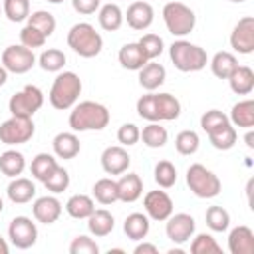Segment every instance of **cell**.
Here are the masks:
<instances>
[{"label": "cell", "instance_id": "cell-1", "mask_svg": "<svg viewBox=\"0 0 254 254\" xmlns=\"http://www.w3.org/2000/svg\"><path fill=\"white\" fill-rule=\"evenodd\" d=\"M137 113L147 121H173L181 115V103L171 93H149L139 97Z\"/></svg>", "mask_w": 254, "mask_h": 254}, {"label": "cell", "instance_id": "cell-2", "mask_svg": "<svg viewBox=\"0 0 254 254\" xmlns=\"http://www.w3.org/2000/svg\"><path fill=\"white\" fill-rule=\"evenodd\" d=\"M109 123V111L97 101H81L69 113V127L73 131H101Z\"/></svg>", "mask_w": 254, "mask_h": 254}, {"label": "cell", "instance_id": "cell-3", "mask_svg": "<svg viewBox=\"0 0 254 254\" xmlns=\"http://www.w3.org/2000/svg\"><path fill=\"white\" fill-rule=\"evenodd\" d=\"M169 56H171L173 65L179 71H200L208 64L206 50L196 44H190L187 40L173 42L169 48Z\"/></svg>", "mask_w": 254, "mask_h": 254}, {"label": "cell", "instance_id": "cell-4", "mask_svg": "<svg viewBox=\"0 0 254 254\" xmlns=\"http://www.w3.org/2000/svg\"><path fill=\"white\" fill-rule=\"evenodd\" d=\"M81 93V79L77 73L73 71H64L60 73L54 83H52V89H50V103L54 109H69L75 105L77 97Z\"/></svg>", "mask_w": 254, "mask_h": 254}, {"label": "cell", "instance_id": "cell-5", "mask_svg": "<svg viewBox=\"0 0 254 254\" xmlns=\"http://www.w3.org/2000/svg\"><path fill=\"white\" fill-rule=\"evenodd\" d=\"M67 46L81 58H95L103 48V38L91 24L79 22L67 32Z\"/></svg>", "mask_w": 254, "mask_h": 254}, {"label": "cell", "instance_id": "cell-6", "mask_svg": "<svg viewBox=\"0 0 254 254\" xmlns=\"http://www.w3.org/2000/svg\"><path fill=\"white\" fill-rule=\"evenodd\" d=\"M187 185L198 198H214L222 189L220 179L200 163H194L187 169Z\"/></svg>", "mask_w": 254, "mask_h": 254}, {"label": "cell", "instance_id": "cell-7", "mask_svg": "<svg viewBox=\"0 0 254 254\" xmlns=\"http://www.w3.org/2000/svg\"><path fill=\"white\" fill-rule=\"evenodd\" d=\"M163 20H165L167 30L173 36H179V38L190 34L194 30V24H196L194 12L187 4H183V2H169V4H165Z\"/></svg>", "mask_w": 254, "mask_h": 254}, {"label": "cell", "instance_id": "cell-8", "mask_svg": "<svg viewBox=\"0 0 254 254\" xmlns=\"http://www.w3.org/2000/svg\"><path fill=\"white\" fill-rule=\"evenodd\" d=\"M34 137V123L32 117H18L12 115L0 125V141L4 145H22Z\"/></svg>", "mask_w": 254, "mask_h": 254}, {"label": "cell", "instance_id": "cell-9", "mask_svg": "<svg viewBox=\"0 0 254 254\" xmlns=\"http://www.w3.org/2000/svg\"><path fill=\"white\" fill-rule=\"evenodd\" d=\"M44 105V93L36 85H26L22 91L10 97V113L18 117H32Z\"/></svg>", "mask_w": 254, "mask_h": 254}, {"label": "cell", "instance_id": "cell-10", "mask_svg": "<svg viewBox=\"0 0 254 254\" xmlns=\"http://www.w3.org/2000/svg\"><path fill=\"white\" fill-rule=\"evenodd\" d=\"M36 56L26 46H8L2 52V65L12 73H26L34 67Z\"/></svg>", "mask_w": 254, "mask_h": 254}, {"label": "cell", "instance_id": "cell-11", "mask_svg": "<svg viewBox=\"0 0 254 254\" xmlns=\"http://www.w3.org/2000/svg\"><path fill=\"white\" fill-rule=\"evenodd\" d=\"M8 236H10V240L16 248L26 250V248L36 244L38 228L28 216H16L8 226Z\"/></svg>", "mask_w": 254, "mask_h": 254}, {"label": "cell", "instance_id": "cell-12", "mask_svg": "<svg viewBox=\"0 0 254 254\" xmlns=\"http://www.w3.org/2000/svg\"><path fill=\"white\" fill-rule=\"evenodd\" d=\"M230 46L238 54H252L254 52V18L244 16L238 20L230 34Z\"/></svg>", "mask_w": 254, "mask_h": 254}, {"label": "cell", "instance_id": "cell-13", "mask_svg": "<svg viewBox=\"0 0 254 254\" xmlns=\"http://www.w3.org/2000/svg\"><path fill=\"white\" fill-rule=\"evenodd\" d=\"M194 218L187 212H179V214H171L167 218V226H165V232H167V238L173 240L175 244H183L187 242L192 232H194Z\"/></svg>", "mask_w": 254, "mask_h": 254}, {"label": "cell", "instance_id": "cell-14", "mask_svg": "<svg viewBox=\"0 0 254 254\" xmlns=\"http://www.w3.org/2000/svg\"><path fill=\"white\" fill-rule=\"evenodd\" d=\"M143 206L153 220H167L173 214V200L165 190H149L143 198Z\"/></svg>", "mask_w": 254, "mask_h": 254}, {"label": "cell", "instance_id": "cell-15", "mask_svg": "<svg viewBox=\"0 0 254 254\" xmlns=\"http://www.w3.org/2000/svg\"><path fill=\"white\" fill-rule=\"evenodd\" d=\"M131 165V157L123 147H107L101 153V167L107 175H123Z\"/></svg>", "mask_w": 254, "mask_h": 254}, {"label": "cell", "instance_id": "cell-16", "mask_svg": "<svg viewBox=\"0 0 254 254\" xmlns=\"http://www.w3.org/2000/svg\"><path fill=\"white\" fill-rule=\"evenodd\" d=\"M32 212H34V218L42 224H52L60 218L62 214V202L56 198V196H42L34 202L32 206Z\"/></svg>", "mask_w": 254, "mask_h": 254}, {"label": "cell", "instance_id": "cell-17", "mask_svg": "<svg viewBox=\"0 0 254 254\" xmlns=\"http://www.w3.org/2000/svg\"><path fill=\"white\" fill-rule=\"evenodd\" d=\"M228 250L232 254H254V232L240 224L228 234Z\"/></svg>", "mask_w": 254, "mask_h": 254}, {"label": "cell", "instance_id": "cell-18", "mask_svg": "<svg viewBox=\"0 0 254 254\" xmlns=\"http://www.w3.org/2000/svg\"><path fill=\"white\" fill-rule=\"evenodd\" d=\"M125 18H127V24L133 30H147L153 24L155 12H153L149 2H133L127 8V16Z\"/></svg>", "mask_w": 254, "mask_h": 254}, {"label": "cell", "instance_id": "cell-19", "mask_svg": "<svg viewBox=\"0 0 254 254\" xmlns=\"http://www.w3.org/2000/svg\"><path fill=\"white\" fill-rule=\"evenodd\" d=\"M143 194V181L137 173H127L117 181V196L123 202H135Z\"/></svg>", "mask_w": 254, "mask_h": 254}, {"label": "cell", "instance_id": "cell-20", "mask_svg": "<svg viewBox=\"0 0 254 254\" xmlns=\"http://www.w3.org/2000/svg\"><path fill=\"white\" fill-rule=\"evenodd\" d=\"M117 58H119V64H121L125 69H131V71H139V69L149 62L137 42L125 44V46L119 50Z\"/></svg>", "mask_w": 254, "mask_h": 254}, {"label": "cell", "instance_id": "cell-21", "mask_svg": "<svg viewBox=\"0 0 254 254\" xmlns=\"http://www.w3.org/2000/svg\"><path fill=\"white\" fill-rule=\"evenodd\" d=\"M165 77H167L165 67L161 64H155V62H147L139 69V83L147 91H155L157 87H161L165 83Z\"/></svg>", "mask_w": 254, "mask_h": 254}, {"label": "cell", "instance_id": "cell-22", "mask_svg": "<svg viewBox=\"0 0 254 254\" xmlns=\"http://www.w3.org/2000/svg\"><path fill=\"white\" fill-rule=\"evenodd\" d=\"M230 89L238 95H248L254 89V71L248 65H236L234 71L228 75Z\"/></svg>", "mask_w": 254, "mask_h": 254}, {"label": "cell", "instance_id": "cell-23", "mask_svg": "<svg viewBox=\"0 0 254 254\" xmlns=\"http://www.w3.org/2000/svg\"><path fill=\"white\" fill-rule=\"evenodd\" d=\"M36 187L30 179L26 177H14V181L8 185V198L16 204H26L34 198Z\"/></svg>", "mask_w": 254, "mask_h": 254}, {"label": "cell", "instance_id": "cell-24", "mask_svg": "<svg viewBox=\"0 0 254 254\" xmlns=\"http://www.w3.org/2000/svg\"><path fill=\"white\" fill-rule=\"evenodd\" d=\"M52 147L60 159H73L81 149L79 139L73 133H58L52 141Z\"/></svg>", "mask_w": 254, "mask_h": 254}, {"label": "cell", "instance_id": "cell-25", "mask_svg": "<svg viewBox=\"0 0 254 254\" xmlns=\"http://www.w3.org/2000/svg\"><path fill=\"white\" fill-rule=\"evenodd\" d=\"M149 228H151V222L143 212H133L123 222V232L131 240H143L149 234Z\"/></svg>", "mask_w": 254, "mask_h": 254}, {"label": "cell", "instance_id": "cell-26", "mask_svg": "<svg viewBox=\"0 0 254 254\" xmlns=\"http://www.w3.org/2000/svg\"><path fill=\"white\" fill-rule=\"evenodd\" d=\"M115 226V220L111 216V212L99 208V210H93L89 216H87V228L93 236H107Z\"/></svg>", "mask_w": 254, "mask_h": 254}, {"label": "cell", "instance_id": "cell-27", "mask_svg": "<svg viewBox=\"0 0 254 254\" xmlns=\"http://www.w3.org/2000/svg\"><path fill=\"white\" fill-rule=\"evenodd\" d=\"M238 65V60L230 52H216L210 60V69L218 79H228V75Z\"/></svg>", "mask_w": 254, "mask_h": 254}, {"label": "cell", "instance_id": "cell-28", "mask_svg": "<svg viewBox=\"0 0 254 254\" xmlns=\"http://www.w3.org/2000/svg\"><path fill=\"white\" fill-rule=\"evenodd\" d=\"M230 121L236 127L250 129L254 125V101L252 99H244V101L234 103L232 105V111H230Z\"/></svg>", "mask_w": 254, "mask_h": 254}, {"label": "cell", "instance_id": "cell-29", "mask_svg": "<svg viewBox=\"0 0 254 254\" xmlns=\"http://www.w3.org/2000/svg\"><path fill=\"white\" fill-rule=\"evenodd\" d=\"M24 167H26V159H24V155L20 151L10 149V151H4L0 155V171L6 177H12L14 179V177L22 175Z\"/></svg>", "mask_w": 254, "mask_h": 254}, {"label": "cell", "instance_id": "cell-30", "mask_svg": "<svg viewBox=\"0 0 254 254\" xmlns=\"http://www.w3.org/2000/svg\"><path fill=\"white\" fill-rule=\"evenodd\" d=\"M97 20H99V26L105 32H115L123 24V12L117 4H105V6H101Z\"/></svg>", "mask_w": 254, "mask_h": 254}, {"label": "cell", "instance_id": "cell-31", "mask_svg": "<svg viewBox=\"0 0 254 254\" xmlns=\"http://www.w3.org/2000/svg\"><path fill=\"white\" fill-rule=\"evenodd\" d=\"M206 135H208L212 147L218 149V151H228L236 143V129L230 123H226V125H222V127H218V129H214Z\"/></svg>", "mask_w": 254, "mask_h": 254}, {"label": "cell", "instance_id": "cell-32", "mask_svg": "<svg viewBox=\"0 0 254 254\" xmlns=\"http://www.w3.org/2000/svg\"><path fill=\"white\" fill-rule=\"evenodd\" d=\"M65 210L71 218H87L95 210V204L87 194H73L65 202Z\"/></svg>", "mask_w": 254, "mask_h": 254}, {"label": "cell", "instance_id": "cell-33", "mask_svg": "<svg viewBox=\"0 0 254 254\" xmlns=\"http://www.w3.org/2000/svg\"><path fill=\"white\" fill-rule=\"evenodd\" d=\"M93 196L101 204H113L115 200H119V196H117V181H113V179H99V181H95Z\"/></svg>", "mask_w": 254, "mask_h": 254}, {"label": "cell", "instance_id": "cell-34", "mask_svg": "<svg viewBox=\"0 0 254 254\" xmlns=\"http://www.w3.org/2000/svg\"><path fill=\"white\" fill-rule=\"evenodd\" d=\"M141 139H143V143H145L147 147H151V149H159V147H163V145L167 143L169 133H167V129L161 127L157 121H151L147 127H143V131H141Z\"/></svg>", "mask_w": 254, "mask_h": 254}, {"label": "cell", "instance_id": "cell-35", "mask_svg": "<svg viewBox=\"0 0 254 254\" xmlns=\"http://www.w3.org/2000/svg\"><path fill=\"white\" fill-rule=\"evenodd\" d=\"M56 167H58V163H56V159L50 155V153H38L36 157H34V161H32V175L38 179V181H46L54 171H56Z\"/></svg>", "mask_w": 254, "mask_h": 254}, {"label": "cell", "instance_id": "cell-36", "mask_svg": "<svg viewBox=\"0 0 254 254\" xmlns=\"http://www.w3.org/2000/svg\"><path fill=\"white\" fill-rule=\"evenodd\" d=\"M38 64L44 71H60L64 65H65V54L58 48H50V50H44L38 58Z\"/></svg>", "mask_w": 254, "mask_h": 254}, {"label": "cell", "instance_id": "cell-37", "mask_svg": "<svg viewBox=\"0 0 254 254\" xmlns=\"http://www.w3.org/2000/svg\"><path fill=\"white\" fill-rule=\"evenodd\" d=\"M28 26H34L38 32H42L48 38L56 30V18L50 12H46V10H38V12L28 16Z\"/></svg>", "mask_w": 254, "mask_h": 254}, {"label": "cell", "instance_id": "cell-38", "mask_svg": "<svg viewBox=\"0 0 254 254\" xmlns=\"http://www.w3.org/2000/svg\"><path fill=\"white\" fill-rule=\"evenodd\" d=\"M204 218H206V226L214 232H224L230 224V214L222 206H208Z\"/></svg>", "mask_w": 254, "mask_h": 254}, {"label": "cell", "instance_id": "cell-39", "mask_svg": "<svg viewBox=\"0 0 254 254\" xmlns=\"http://www.w3.org/2000/svg\"><path fill=\"white\" fill-rule=\"evenodd\" d=\"M198 145H200V139L194 131H181L177 137H175V149L181 153V155H194L198 151Z\"/></svg>", "mask_w": 254, "mask_h": 254}, {"label": "cell", "instance_id": "cell-40", "mask_svg": "<svg viewBox=\"0 0 254 254\" xmlns=\"http://www.w3.org/2000/svg\"><path fill=\"white\" fill-rule=\"evenodd\" d=\"M4 14L10 22H22L30 16V0H4Z\"/></svg>", "mask_w": 254, "mask_h": 254}, {"label": "cell", "instance_id": "cell-41", "mask_svg": "<svg viewBox=\"0 0 254 254\" xmlns=\"http://www.w3.org/2000/svg\"><path fill=\"white\" fill-rule=\"evenodd\" d=\"M155 181L163 189L173 187L175 181H177V169H175V165L171 161H159L155 165Z\"/></svg>", "mask_w": 254, "mask_h": 254}, {"label": "cell", "instance_id": "cell-42", "mask_svg": "<svg viewBox=\"0 0 254 254\" xmlns=\"http://www.w3.org/2000/svg\"><path fill=\"white\" fill-rule=\"evenodd\" d=\"M190 252H192V254H218V252H222V248H220V244H218L210 234L202 232V234H198V236L192 240Z\"/></svg>", "mask_w": 254, "mask_h": 254}, {"label": "cell", "instance_id": "cell-43", "mask_svg": "<svg viewBox=\"0 0 254 254\" xmlns=\"http://www.w3.org/2000/svg\"><path fill=\"white\" fill-rule=\"evenodd\" d=\"M44 185H46V189L48 190H52V192H64L67 187H69V173L64 169V167H56V171L44 181Z\"/></svg>", "mask_w": 254, "mask_h": 254}, {"label": "cell", "instance_id": "cell-44", "mask_svg": "<svg viewBox=\"0 0 254 254\" xmlns=\"http://www.w3.org/2000/svg\"><path fill=\"white\" fill-rule=\"evenodd\" d=\"M137 44L141 46V50L147 56V60H155L157 56L163 54V38L157 36V34H145Z\"/></svg>", "mask_w": 254, "mask_h": 254}, {"label": "cell", "instance_id": "cell-45", "mask_svg": "<svg viewBox=\"0 0 254 254\" xmlns=\"http://www.w3.org/2000/svg\"><path fill=\"white\" fill-rule=\"evenodd\" d=\"M226 123H230V119L218 109H210V111L202 113V117H200V127L206 133H210V131H214V129H218V127H222Z\"/></svg>", "mask_w": 254, "mask_h": 254}, {"label": "cell", "instance_id": "cell-46", "mask_svg": "<svg viewBox=\"0 0 254 254\" xmlns=\"http://www.w3.org/2000/svg\"><path fill=\"white\" fill-rule=\"evenodd\" d=\"M69 252L71 254H99V246L93 238L89 236H75L69 244Z\"/></svg>", "mask_w": 254, "mask_h": 254}, {"label": "cell", "instance_id": "cell-47", "mask_svg": "<svg viewBox=\"0 0 254 254\" xmlns=\"http://www.w3.org/2000/svg\"><path fill=\"white\" fill-rule=\"evenodd\" d=\"M20 42H22V46L34 50V48H42L46 44V36L42 32H38L34 26H26L20 32Z\"/></svg>", "mask_w": 254, "mask_h": 254}, {"label": "cell", "instance_id": "cell-48", "mask_svg": "<svg viewBox=\"0 0 254 254\" xmlns=\"http://www.w3.org/2000/svg\"><path fill=\"white\" fill-rule=\"evenodd\" d=\"M139 139H141V131H139V127L135 123H123L119 127V131H117V141L121 145L129 147V145H135Z\"/></svg>", "mask_w": 254, "mask_h": 254}, {"label": "cell", "instance_id": "cell-49", "mask_svg": "<svg viewBox=\"0 0 254 254\" xmlns=\"http://www.w3.org/2000/svg\"><path fill=\"white\" fill-rule=\"evenodd\" d=\"M71 4H73L75 12H79L83 16H89V14H93L99 8L101 0H71Z\"/></svg>", "mask_w": 254, "mask_h": 254}, {"label": "cell", "instance_id": "cell-50", "mask_svg": "<svg viewBox=\"0 0 254 254\" xmlns=\"http://www.w3.org/2000/svg\"><path fill=\"white\" fill-rule=\"evenodd\" d=\"M133 252H135V254H157L159 248H157L155 244H151V242H143V244H137Z\"/></svg>", "mask_w": 254, "mask_h": 254}, {"label": "cell", "instance_id": "cell-51", "mask_svg": "<svg viewBox=\"0 0 254 254\" xmlns=\"http://www.w3.org/2000/svg\"><path fill=\"white\" fill-rule=\"evenodd\" d=\"M252 187H254V179H250L248 185H246V196H248V204L250 206H252Z\"/></svg>", "mask_w": 254, "mask_h": 254}, {"label": "cell", "instance_id": "cell-52", "mask_svg": "<svg viewBox=\"0 0 254 254\" xmlns=\"http://www.w3.org/2000/svg\"><path fill=\"white\" fill-rule=\"evenodd\" d=\"M6 79H8V69L4 65H0V87L6 83Z\"/></svg>", "mask_w": 254, "mask_h": 254}, {"label": "cell", "instance_id": "cell-53", "mask_svg": "<svg viewBox=\"0 0 254 254\" xmlns=\"http://www.w3.org/2000/svg\"><path fill=\"white\" fill-rule=\"evenodd\" d=\"M244 141H246V147H250V149H252V147H254V133H252V131H248V133H246V137H244Z\"/></svg>", "mask_w": 254, "mask_h": 254}, {"label": "cell", "instance_id": "cell-54", "mask_svg": "<svg viewBox=\"0 0 254 254\" xmlns=\"http://www.w3.org/2000/svg\"><path fill=\"white\" fill-rule=\"evenodd\" d=\"M8 244H6V240L4 238H0V254H8Z\"/></svg>", "mask_w": 254, "mask_h": 254}, {"label": "cell", "instance_id": "cell-55", "mask_svg": "<svg viewBox=\"0 0 254 254\" xmlns=\"http://www.w3.org/2000/svg\"><path fill=\"white\" fill-rule=\"evenodd\" d=\"M109 254H123L121 248H109Z\"/></svg>", "mask_w": 254, "mask_h": 254}, {"label": "cell", "instance_id": "cell-56", "mask_svg": "<svg viewBox=\"0 0 254 254\" xmlns=\"http://www.w3.org/2000/svg\"><path fill=\"white\" fill-rule=\"evenodd\" d=\"M48 2H50V4H62L64 0H48Z\"/></svg>", "mask_w": 254, "mask_h": 254}, {"label": "cell", "instance_id": "cell-57", "mask_svg": "<svg viewBox=\"0 0 254 254\" xmlns=\"http://www.w3.org/2000/svg\"><path fill=\"white\" fill-rule=\"evenodd\" d=\"M4 210V202H2V196H0V212Z\"/></svg>", "mask_w": 254, "mask_h": 254}, {"label": "cell", "instance_id": "cell-58", "mask_svg": "<svg viewBox=\"0 0 254 254\" xmlns=\"http://www.w3.org/2000/svg\"><path fill=\"white\" fill-rule=\"evenodd\" d=\"M230 2H234V4H240V2H246V0H230Z\"/></svg>", "mask_w": 254, "mask_h": 254}, {"label": "cell", "instance_id": "cell-59", "mask_svg": "<svg viewBox=\"0 0 254 254\" xmlns=\"http://www.w3.org/2000/svg\"><path fill=\"white\" fill-rule=\"evenodd\" d=\"M0 12H2V8H0Z\"/></svg>", "mask_w": 254, "mask_h": 254}]
</instances>
